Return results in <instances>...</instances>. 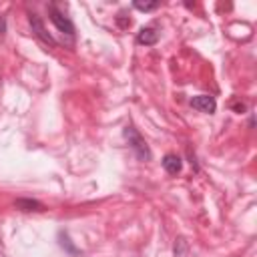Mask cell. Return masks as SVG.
<instances>
[{
    "instance_id": "6da1fadb",
    "label": "cell",
    "mask_w": 257,
    "mask_h": 257,
    "mask_svg": "<svg viewBox=\"0 0 257 257\" xmlns=\"http://www.w3.org/2000/svg\"><path fill=\"white\" fill-rule=\"evenodd\" d=\"M124 137H126V141H128V145H131V149H133V153L137 155L139 161H151V157H153L151 149H149L147 141L141 137V133L133 124L124 126Z\"/></svg>"
},
{
    "instance_id": "7a4b0ae2",
    "label": "cell",
    "mask_w": 257,
    "mask_h": 257,
    "mask_svg": "<svg viewBox=\"0 0 257 257\" xmlns=\"http://www.w3.org/2000/svg\"><path fill=\"white\" fill-rule=\"evenodd\" d=\"M48 16H50V22L56 26L58 32H62L66 36H74V24H72V20L56 4H48Z\"/></svg>"
},
{
    "instance_id": "3957f363",
    "label": "cell",
    "mask_w": 257,
    "mask_h": 257,
    "mask_svg": "<svg viewBox=\"0 0 257 257\" xmlns=\"http://www.w3.org/2000/svg\"><path fill=\"white\" fill-rule=\"evenodd\" d=\"M28 22H30V28H32V32L44 42V44H50V46H54L56 44V40L52 38V34L44 28V22L40 20V16L36 14V12H28Z\"/></svg>"
},
{
    "instance_id": "277c9868",
    "label": "cell",
    "mask_w": 257,
    "mask_h": 257,
    "mask_svg": "<svg viewBox=\"0 0 257 257\" xmlns=\"http://www.w3.org/2000/svg\"><path fill=\"white\" fill-rule=\"evenodd\" d=\"M191 106L199 112H205V114H213L217 110V100L211 96V94H197L191 98Z\"/></svg>"
},
{
    "instance_id": "5b68a950",
    "label": "cell",
    "mask_w": 257,
    "mask_h": 257,
    "mask_svg": "<svg viewBox=\"0 0 257 257\" xmlns=\"http://www.w3.org/2000/svg\"><path fill=\"white\" fill-rule=\"evenodd\" d=\"M157 40H159V32L155 26H145L137 34V42L143 46H153V44H157Z\"/></svg>"
},
{
    "instance_id": "8992f818",
    "label": "cell",
    "mask_w": 257,
    "mask_h": 257,
    "mask_svg": "<svg viewBox=\"0 0 257 257\" xmlns=\"http://www.w3.org/2000/svg\"><path fill=\"white\" fill-rule=\"evenodd\" d=\"M163 169H165L169 175H179L181 169H183V161H181V157L175 155V153L165 155V157H163Z\"/></svg>"
},
{
    "instance_id": "52a82bcc",
    "label": "cell",
    "mask_w": 257,
    "mask_h": 257,
    "mask_svg": "<svg viewBox=\"0 0 257 257\" xmlns=\"http://www.w3.org/2000/svg\"><path fill=\"white\" fill-rule=\"evenodd\" d=\"M14 207L20 209V211H42L44 209V205L36 199H16Z\"/></svg>"
},
{
    "instance_id": "ba28073f",
    "label": "cell",
    "mask_w": 257,
    "mask_h": 257,
    "mask_svg": "<svg viewBox=\"0 0 257 257\" xmlns=\"http://www.w3.org/2000/svg\"><path fill=\"white\" fill-rule=\"evenodd\" d=\"M58 239H60V247H62V249H66L70 255H80V251L72 245V241H70V237H68L66 233H62V231H60V233H58Z\"/></svg>"
},
{
    "instance_id": "9c48e42d",
    "label": "cell",
    "mask_w": 257,
    "mask_h": 257,
    "mask_svg": "<svg viewBox=\"0 0 257 257\" xmlns=\"http://www.w3.org/2000/svg\"><path fill=\"white\" fill-rule=\"evenodd\" d=\"M133 6L137 10H141V12H151V10H157L159 8L157 2H133Z\"/></svg>"
},
{
    "instance_id": "30bf717a",
    "label": "cell",
    "mask_w": 257,
    "mask_h": 257,
    "mask_svg": "<svg viewBox=\"0 0 257 257\" xmlns=\"http://www.w3.org/2000/svg\"><path fill=\"white\" fill-rule=\"evenodd\" d=\"M116 24H118V26L124 30V28H128V26H131V18H128L124 12H120V14L116 16Z\"/></svg>"
},
{
    "instance_id": "8fae6325",
    "label": "cell",
    "mask_w": 257,
    "mask_h": 257,
    "mask_svg": "<svg viewBox=\"0 0 257 257\" xmlns=\"http://www.w3.org/2000/svg\"><path fill=\"white\" fill-rule=\"evenodd\" d=\"M6 34V18L4 16H0V38Z\"/></svg>"
},
{
    "instance_id": "7c38bea8",
    "label": "cell",
    "mask_w": 257,
    "mask_h": 257,
    "mask_svg": "<svg viewBox=\"0 0 257 257\" xmlns=\"http://www.w3.org/2000/svg\"><path fill=\"white\" fill-rule=\"evenodd\" d=\"M247 106L243 104V102H237V104H233V110H237V112H243Z\"/></svg>"
}]
</instances>
